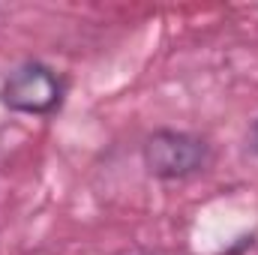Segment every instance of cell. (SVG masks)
I'll return each mask as SVG.
<instances>
[{"label": "cell", "mask_w": 258, "mask_h": 255, "mask_svg": "<svg viewBox=\"0 0 258 255\" xmlns=\"http://www.w3.org/2000/svg\"><path fill=\"white\" fill-rule=\"evenodd\" d=\"M141 159L147 174L159 180H183L210 165V144L195 132L156 129L153 135L144 138Z\"/></svg>", "instance_id": "6da1fadb"}, {"label": "cell", "mask_w": 258, "mask_h": 255, "mask_svg": "<svg viewBox=\"0 0 258 255\" xmlns=\"http://www.w3.org/2000/svg\"><path fill=\"white\" fill-rule=\"evenodd\" d=\"M252 147H255V153H258V123H255V129H252Z\"/></svg>", "instance_id": "3957f363"}, {"label": "cell", "mask_w": 258, "mask_h": 255, "mask_svg": "<svg viewBox=\"0 0 258 255\" xmlns=\"http://www.w3.org/2000/svg\"><path fill=\"white\" fill-rule=\"evenodd\" d=\"M66 93L63 78L39 60L18 63L0 87V102L18 114H51L60 108Z\"/></svg>", "instance_id": "7a4b0ae2"}]
</instances>
